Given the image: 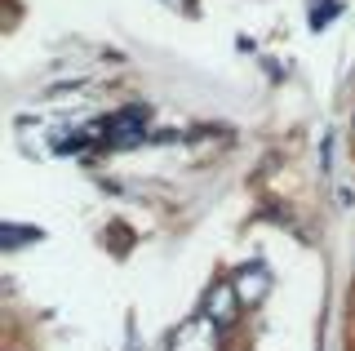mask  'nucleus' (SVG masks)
<instances>
[{"label":"nucleus","instance_id":"obj_2","mask_svg":"<svg viewBox=\"0 0 355 351\" xmlns=\"http://www.w3.org/2000/svg\"><path fill=\"white\" fill-rule=\"evenodd\" d=\"M27 236H36V232H18V227H9V232H5V245H9V249H14V245H18V240H27Z\"/></svg>","mask_w":355,"mask_h":351},{"label":"nucleus","instance_id":"obj_1","mask_svg":"<svg viewBox=\"0 0 355 351\" xmlns=\"http://www.w3.org/2000/svg\"><path fill=\"white\" fill-rule=\"evenodd\" d=\"M142 129H147V107H125V112L107 125V142L125 151V147H133V142L142 138Z\"/></svg>","mask_w":355,"mask_h":351}]
</instances>
